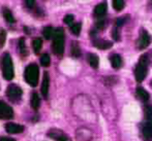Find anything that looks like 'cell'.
I'll return each instance as SVG.
<instances>
[{"mask_svg":"<svg viewBox=\"0 0 152 141\" xmlns=\"http://www.w3.org/2000/svg\"><path fill=\"white\" fill-rule=\"evenodd\" d=\"M147 72H148V59H147V55H144L140 58V61L137 64L134 69V76L137 82H143L146 77Z\"/></svg>","mask_w":152,"mask_h":141,"instance_id":"obj_1","label":"cell"},{"mask_svg":"<svg viewBox=\"0 0 152 141\" xmlns=\"http://www.w3.org/2000/svg\"><path fill=\"white\" fill-rule=\"evenodd\" d=\"M54 54L61 56L64 52V30L58 28L55 30L54 33V41L52 44Z\"/></svg>","mask_w":152,"mask_h":141,"instance_id":"obj_2","label":"cell"},{"mask_svg":"<svg viewBox=\"0 0 152 141\" xmlns=\"http://www.w3.org/2000/svg\"><path fill=\"white\" fill-rule=\"evenodd\" d=\"M1 66L3 77L6 80H12L14 78V66H12V58H10V55L7 54V53H5L2 56Z\"/></svg>","mask_w":152,"mask_h":141,"instance_id":"obj_3","label":"cell"},{"mask_svg":"<svg viewBox=\"0 0 152 141\" xmlns=\"http://www.w3.org/2000/svg\"><path fill=\"white\" fill-rule=\"evenodd\" d=\"M38 66L36 64H30L25 69V80L31 87H36L38 82Z\"/></svg>","mask_w":152,"mask_h":141,"instance_id":"obj_4","label":"cell"},{"mask_svg":"<svg viewBox=\"0 0 152 141\" xmlns=\"http://www.w3.org/2000/svg\"><path fill=\"white\" fill-rule=\"evenodd\" d=\"M22 94H23L22 89L16 85H10V87H7V91H6V95H7L8 99L12 102L19 101V99L21 98Z\"/></svg>","mask_w":152,"mask_h":141,"instance_id":"obj_5","label":"cell"},{"mask_svg":"<svg viewBox=\"0 0 152 141\" xmlns=\"http://www.w3.org/2000/svg\"><path fill=\"white\" fill-rule=\"evenodd\" d=\"M14 116L12 108L8 104L0 101V119H10Z\"/></svg>","mask_w":152,"mask_h":141,"instance_id":"obj_6","label":"cell"},{"mask_svg":"<svg viewBox=\"0 0 152 141\" xmlns=\"http://www.w3.org/2000/svg\"><path fill=\"white\" fill-rule=\"evenodd\" d=\"M151 42V37L149 36V34L147 33L146 31L143 30L140 34V37L138 39V48L140 50H143V48H146L147 46L150 44Z\"/></svg>","mask_w":152,"mask_h":141,"instance_id":"obj_7","label":"cell"},{"mask_svg":"<svg viewBox=\"0 0 152 141\" xmlns=\"http://www.w3.org/2000/svg\"><path fill=\"white\" fill-rule=\"evenodd\" d=\"M48 135L56 141H69L68 136H66L63 132L59 131V130H52V131L49 132Z\"/></svg>","mask_w":152,"mask_h":141,"instance_id":"obj_8","label":"cell"},{"mask_svg":"<svg viewBox=\"0 0 152 141\" xmlns=\"http://www.w3.org/2000/svg\"><path fill=\"white\" fill-rule=\"evenodd\" d=\"M49 89H50V75H49L48 72H45L42 84V94L45 98L48 97Z\"/></svg>","mask_w":152,"mask_h":141,"instance_id":"obj_9","label":"cell"},{"mask_svg":"<svg viewBox=\"0 0 152 141\" xmlns=\"http://www.w3.org/2000/svg\"><path fill=\"white\" fill-rule=\"evenodd\" d=\"M5 129L8 133L10 134H19L21 132L24 131V127L21 125H18V124H15V123H10L5 126Z\"/></svg>","mask_w":152,"mask_h":141,"instance_id":"obj_10","label":"cell"},{"mask_svg":"<svg viewBox=\"0 0 152 141\" xmlns=\"http://www.w3.org/2000/svg\"><path fill=\"white\" fill-rule=\"evenodd\" d=\"M107 8H108V6H107L106 2L99 3L98 5L95 6V8H94V14H95V16H97V17H102L107 12Z\"/></svg>","mask_w":152,"mask_h":141,"instance_id":"obj_11","label":"cell"},{"mask_svg":"<svg viewBox=\"0 0 152 141\" xmlns=\"http://www.w3.org/2000/svg\"><path fill=\"white\" fill-rule=\"evenodd\" d=\"M110 60H111V64H112L114 69H119L122 66V59L119 55H117V54L112 55Z\"/></svg>","mask_w":152,"mask_h":141,"instance_id":"obj_12","label":"cell"},{"mask_svg":"<svg viewBox=\"0 0 152 141\" xmlns=\"http://www.w3.org/2000/svg\"><path fill=\"white\" fill-rule=\"evenodd\" d=\"M143 136H144V138L146 140L152 139V121L144 126V128H143Z\"/></svg>","mask_w":152,"mask_h":141,"instance_id":"obj_13","label":"cell"},{"mask_svg":"<svg viewBox=\"0 0 152 141\" xmlns=\"http://www.w3.org/2000/svg\"><path fill=\"white\" fill-rule=\"evenodd\" d=\"M94 46L99 50H108L112 46V42L108 41V40H97L94 42Z\"/></svg>","mask_w":152,"mask_h":141,"instance_id":"obj_14","label":"cell"},{"mask_svg":"<svg viewBox=\"0 0 152 141\" xmlns=\"http://www.w3.org/2000/svg\"><path fill=\"white\" fill-rule=\"evenodd\" d=\"M137 95L139 96V98H140L141 100H143V101H148L149 98H150V96H149L148 92L146 91L145 89H143V87H139L138 89H137Z\"/></svg>","mask_w":152,"mask_h":141,"instance_id":"obj_15","label":"cell"},{"mask_svg":"<svg viewBox=\"0 0 152 141\" xmlns=\"http://www.w3.org/2000/svg\"><path fill=\"white\" fill-rule=\"evenodd\" d=\"M88 61H89L90 66L92 68H94V69H96V68L98 67V65H99V59H98V57L96 56L95 54H89Z\"/></svg>","mask_w":152,"mask_h":141,"instance_id":"obj_16","label":"cell"},{"mask_svg":"<svg viewBox=\"0 0 152 141\" xmlns=\"http://www.w3.org/2000/svg\"><path fill=\"white\" fill-rule=\"evenodd\" d=\"M31 106L34 110H37L40 106V99H39V96L37 94L34 93L32 95V98H31Z\"/></svg>","mask_w":152,"mask_h":141,"instance_id":"obj_17","label":"cell"},{"mask_svg":"<svg viewBox=\"0 0 152 141\" xmlns=\"http://www.w3.org/2000/svg\"><path fill=\"white\" fill-rule=\"evenodd\" d=\"M32 46H33L34 53L38 54L42 48V40L40 39V38H35V39L33 40V42H32Z\"/></svg>","mask_w":152,"mask_h":141,"instance_id":"obj_18","label":"cell"},{"mask_svg":"<svg viewBox=\"0 0 152 141\" xmlns=\"http://www.w3.org/2000/svg\"><path fill=\"white\" fill-rule=\"evenodd\" d=\"M54 33L55 30L52 27H46V28H44V31H42V34H44L46 39H51L52 37H54Z\"/></svg>","mask_w":152,"mask_h":141,"instance_id":"obj_19","label":"cell"},{"mask_svg":"<svg viewBox=\"0 0 152 141\" xmlns=\"http://www.w3.org/2000/svg\"><path fill=\"white\" fill-rule=\"evenodd\" d=\"M3 17L8 23H14L15 22V18H14V16H12V12H10V9L4 8L3 9Z\"/></svg>","mask_w":152,"mask_h":141,"instance_id":"obj_20","label":"cell"},{"mask_svg":"<svg viewBox=\"0 0 152 141\" xmlns=\"http://www.w3.org/2000/svg\"><path fill=\"white\" fill-rule=\"evenodd\" d=\"M81 54V50H80V46L77 42H72V55L74 57H79Z\"/></svg>","mask_w":152,"mask_h":141,"instance_id":"obj_21","label":"cell"},{"mask_svg":"<svg viewBox=\"0 0 152 141\" xmlns=\"http://www.w3.org/2000/svg\"><path fill=\"white\" fill-rule=\"evenodd\" d=\"M51 63V59H50V56L48 54H44L40 58V64H42L44 67H48Z\"/></svg>","mask_w":152,"mask_h":141,"instance_id":"obj_22","label":"cell"},{"mask_svg":"<svg viewBox=\"0 0 152 141\" xmlns=\"http://www.w3.org/2000/svg\"><path fill=\"white\" fill-rule=\"evenodd\" d=\"M19 48H20V52H21V54H22V56H26L27 48H26V44H25L24 38H21L20 39V42H19Z\"/></svg>","mask_w":152,"mask_h":141,"instance_id":"obj_23","label":"cell"},{"mask_svg":"<svg viewBox=\"0 0 152 141\" xmlns=\"http://www.w3.org/2000/svg\"><path fill=\"white\" fill-rule=\"evenodd\" d=\"M124 5H125V3L122 0H115V1H113V7L115 8V10L120 12V10L123 9Z\"/></svg>","mask_w":152,"mask_h":141,"instance_id":"obj_24","label":"cell"},{"mask_svg":"<svg viewBox=\"0 0 152 141\" xmlns=\"http://www.w3.org/2000/svg\"><path fill=\"white\" fill-rule=\"evenodd\" d=\"M81 28H82V26H81L80 23H76V24H72V27H70V30H72V32L75 34V35H79L81 32Z\"/></svg>","mask_w":152,"mask_h":141,"instance_id":"obj_25","label":"cell"},{"mask_svg":"<svg viewBox=\"0 0 152 141\" xmlns=\"http://www.w3.org/2000/svg\"><path fill=\"white\" fill-rule=\"evenodd\" d=\"M144 112H145V117H146L147 119H150L152 117V105L145 106Z\"/></svg>","mask_w":152,"mask_h":141,"instance_id":"obj_26","label":"cell"},{"mask_svg":"<svg viewBox=\"0 0 152 141\" xmlns=\"http://www.w3.org/2000/svg\"><path fill=\"white\" fill-rule=\"evenodd\" d=\"M6 39V33L3 29H0V48H2Z\"/></svg>","mask_w":152,"mask_h":141,"instance_id":"obj_27","label":"cell"},{"mask_svg":"<svg viewBox=\"0 0 152 141\" xmlns=\"http://www.w3.org/2000/svg\"><path fill=\"white\" fill-rule=\"evenodd\" d=\"M64 23L67 25H72L74 23V16L72 14H67L64 17Z\"/></svg>","mask_w":152,"mask_h":141,"instance_id":"obj_28","label":"cell"},{"mask_svg":"<svg viewBox=\"0 0 152 141\" xmlns=\"http://www.w3.org/2000/svg\"><path fill=\"white\" fill-rule=\"evenodd\" d=\"M113 38L115 40L119 39V31H118V27H116L114 30H113Z\"/></svg>","mask_w":152,"mask_h":141,"instance_id":"obj_29","label":"cell"},{"mask_svg":"<svg viewBox=\"0 0 152 141\" xmlns=\"http://www.w3.org/2000/svg\"><path fill=\"white\" fill-rule=\"evenodd\" d=\"M0 141H16V140L10 137H0Z\"/></svg>","mask_w":152,"mask_h":141,"instance_id":"obj_30","label":"cell"},{"mask_svg":"<svg viewBox=\"0 0 152 141\" xmlns=\"http://www.w3.org/2000/svg\"><path fill=\"white\" fill-rule=\"evenodd\" d=\"M96 25H97L98 28L102 29V28H104V21H100V22H98Z\"/></svg>","mask_w":152,"mask_h":141,"instance_id":"obj_31","label":"cell"},{"mask_svg":"<svg viewBox=\"0 0 152 141\" xmlns=\"http://www.w3.org/2000/svg\"><path fill=\"white\" fill-rule=\"evenodd\" d=\"M26 4L29 6V7H32V6L34 5V1H32V0H28V1H26Z\"/></svg>","mask_w":152,"mask_h":141,"instance_id":"obj_32","label":"cell"},{"mask_svg":"<svg viewBox=\"0 0 152 141\" xmlns=\"http://www.w3.org/2000/svg\"><path fill=\"white\" fill-rule=\"evenodd\" d=\"M151 85H152V82H151Z\"/></svg>","mask_w":152,"mask_h":141,"instance_id":"obj_33","label":"cell"}]
</instances>
